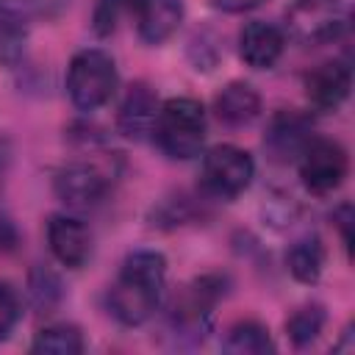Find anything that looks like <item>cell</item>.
Here are the masks:
<instances>
[{
  "label": "cell",
  "mask_w": 355,
  "mask_h": 355,
  "mask_svg": "<svg viewBox=\"0 0 355 355\" xmlns=\"http://www.w3.org/2000/svg\"><path fill=\"white\" fill-rule=\"evenodd\" d=\"M166 291V258L158 250H133L108 288V311L125 327H139L158 311Z\"/></svg>",
  "instance_id": "1"
},
{
  "label": "cell",
  "mask_w": 355,
  "mask_h": 355,
  "mask_svg": "<svg viewBox=\"0 0 355 355\" xmlns=\"http://www.w3.org/2000/svg\"><path fill=\"white\" fill-rule=\"evenodd\" d=\"M225 294H227L225 275H202L186 283L175 294L166 311V327L175 344H183V347L200 344L208 336L214 324V311Z\"/></svg>",
  "instance_id": "2"
},
{
  "label": "cell",
  "mask_w": 355,
  "mask_h": 355,
  "mask_svg": "<svg viewBox=\"0 0 355 355\" xmlns=\"http://www.w3.org/2000/svg\"><path fill=\"white\" fill-rule=\"evenodd\" d=\"M208 133L205 108L194 97H169L158 108V119L153 128L155 144L164 155L175 161H189L200 155Z\"/></svg>",
  "instance_id": "3"
},
{
  "label": "cell",
  "mask_w": 355,
  "mask_h": 355,
  "mask_svg": "<svg viewBox=\"0 0 355 355\" xmlns=\"http://www.w3.org/2000/svg\"><path fill=\"white\" fill-rule=\"evenodd\" d=\"M119 75L114 58L100 47H86L72 55L67 69V92L78 111L103 108L116 92Z\"/></svg>",
  "instance_id": "4"
},
{
  "label": "cell",
  "mask_w": 355,
  "mask_h": 355,
  "mask_svg": "<svg viewBox=\"0 0 355 355\" xmlns=\"http://www.w3.org/2000/svg\"><path fill=\"white\" fill-rule=\"evenodd\" d=\"M116 180V166L114 158H75L67 161L55 175H53V191L55 197L75 211H86L100 205Z\"/></svg>",
  "instance_id": "5"
},
{
  "label": "cell",
  "mask_w": 355,
  "mask_h": 355,
  "mask_svg": "<svg viewBox=\"0 0 355 355\" xmlns=\"http://www.w3.org/2000/svg\"><path fill=\"white\" fill-rule=\"evenodd\" d=\"M349 28L347 0H294L286 11V36L305 47L341 39Z\"/></svg>",
  "instance_id": "6"
},
{
  "label": "cell",
  "mask_w": 355,
  "mask_h": 355,
  "mask_svg": "<svg viewBox=\"0 0 355 355\" xmlns=\"http://www.w3.org/2000/svg\"><path fill=\"white\" fill-rule=\"evenodd\" d=\"M255 161L236 144H216L202 158V191L214 200H236L250 189Z\"/></svg>",
  "instance_id": "7"
},
{
  "label": "cell",
  "mask_w": 355,
  "mask_h": 355,
  "mask_svg": "<svg viewBox=\"0 0 355 355\" xmlns=\"http://www.w3.org/2000/svg\"><path fill=\"white\" fill-rule=\"evenodd\" d=\"M297 166H300L302 186L311 194L324 197V194H333L347 180L349 155L338 141L313 136L308 141V147L302 150V155L297 158Z\"/></svg>",
  "instance_id": "8"
},
{
  "label": "cell",
  "mask_w": 355,
  "mask_h": 355,
  "mask_svg": "<svg viewBox=\"0 0 355 355\" xmlns=\"http://www.w3.org/2000/svg\"><path fill=\"white\" fill-rule=\"evenodd\" d=\"M311 139H313V125L305 114L277 111V114H272V119L266 125L263 147H266L272 161L288 164V161H297L302 155V150L308 147Z\"/></svg>",
  "instance_id": "9"
},
{
  "label": "cell",
  "mask_w": 355,
  "mask_h": 355,
  "mask_svg": "<svg viewBox=\"0 0 355 355\" xmlns=\"http://www.w3.org/2000/svg\"><path fill=\"white\" fill-rule=\"evenodd\" d=\"M47 244L55 261L67 269H80L92 258V233L83 219L69 214H53L47 219Z\"/></svg>",
  "instance_id": "10"
},
{
  "label": "cell",
  "mask_w": 355,
  "mask_h": 355,
  "mask_svg": "<svg viewBox=\"0 0 355 355\" xmlns=\"http://www.w3.org/2000/svg\"><path fill=\"white\" fill-rule=\"evenodd\" d=\"M158 108H161V100L155 94V89L144 80H136L122 103H119V111H116V128L122 136L133 139V141H141L153 133L155 128V119H158Z\"/></svg>",
  "instance_id": "11"
},
{
  "label": "cell",
  "mask_w": 355,
  "mask_h": 355,
  "mask_svg": "<svg viewBox=\"0 0 355 355\" xmlns=\"http://www.w3.org/2000/svg\"><path fill=\"white\" fill-rule=\"evenodd\" d=\"M352 89V72L347 61H324L305 75V97L319 111H338Z\"/></svg>",
  "instance_id": "12"
},
{
  "label": "cell",
  "mask_w": 355,
  "mask_h": 355,
  "mask_svg": "<svg viewBox=\"0 0 355 355\" xmlns=\"http://www.w3.org/2000/svg\"><path fill=\"white\" fill-rule=\"evenodd\" d=\"M286 50V33L263 19H252L239 33V55L252 69H272Z\"/></svg>",
  "instance_id": "13"
},
{
  "label": "cell",
  "mask_w": 355,
  "mask_h": 355,
  "mask_svg": "<svg viewBox=\"0 0 355 355\" xmlns=\"http://www.w3.org/2000/svg\"><path fill=\"white\" fill-rule=\"evenodd\" d=\"M130 11L144 44L166 42L183 22V0H130Z\"/></svg>",
  "instance_id": "14"
},
{
  "label": "cell",
  "mask_w": 355,
  "mask_h": 355,
  "mask_svg": "<svg viewBox=\"0 0 355 355\" xmlns=\"http://www.w3.org/2000/svg\"><path fill=\"white\" fill-rule=\"evenodd\" d=\"M214 114L225 128H244L261 114V94L244 80H230L214 97Z\"/></svg>",
  "instance_id": "15"
},
{
  "label": "cell",
  "mask_w": 355,
  "mask_h": 355,
  "mask_svg": "<svg viewBox=\"0 0 355 355\" xmlns=\"http://www.w3.org/2000/svg\"><path fill=\"white\" fill-rule=\"evenodd\" d=\"M324 258H327V255H324L322 239L313 236V233H308V236L297 239V241L288 247V252H286V266H288V272H291L294 280L311 286V283H316V280L322 277V272H324Z\"/></svg>",
  "instance_id": "16"
},
{
  "label": "cell",
  "mask_w": 355,
  "mask_h": 355,
  "mask_svg": "<svg viewBox=\"0 0 355 355\" xmlns=\"http://www.w3.org/2000/svg\"><path fill=\"white\" fill-rule=\"evenodd\" d=\"M222 349L230 355H266L275 352V341L266 324H261L258 319H241L225 333Z\"/></svg>",
  "instance_id": "17"
},
{
  "label": "cell",
  "mask_w": 355,
  "mask_h": 355,
  "mask_svg": "<svg viewBox=\"0 0 355 355\" xmlns=\"http://www.w3.org/2000/svg\"><path fill=\"white\" fill-rule=\"evenodd\" d=\"M83 349H86V341L80 330L67 322L42 327L31 344V352H39V355H80Z\"/></svg>",
  "instance_id": "18"
},
{
  "label": "cell",
  "mask_w": 355,
  "mask_h": 355,
  "mask_svg": "<svg viewBox=\"0 0 355 355\" xmlns=\"http://www.w3.org/2000/svg\"><path fill=\"white\" fill-rule=\"evenodd\" d=\"M25 36H28V19L8 0H0V61L3 64H14L22 55Z\"/></svg>",
  "instance_id": "19"
},
{
  "label": "cell",
  "mask_w": 355,
  "mask_h": 355,
  "mask_svg": "<svg viewBox=\"0 0 355 355\" xmlns=\"http://www.w3.org/2000/svg\"><path fill=\"white\" fill-rule=\"evenodd\" d=\"M28 297L31 305L39 313H53L58 311L61 300H64V286L61 277L50 269V266H33L28 275Z\"/></svg>",
  "instance_id": "20"
},
{
  "label": "cell",
  "mask_w": 355,
  "mask_h": 355,
  "mask_svg": "<svg viewBox=\"0 0 355 355\" xmlns=\"http://www.w3.org/2000/svg\"><path fill=\"white\" fill-rule=\"evenodd\" d=\"M324 322H327V313L322 305H302L286 319V336L294 347H308L319 338V333L324 330Z\"/></svg>",
  "instance_id": "21"
},
{
  "label": "cell",
  "mask_w": 355,
  "mask_h": 355,
  "mask_svg": "<svg viewBox=\"0 0 355 355\" xmlns=\"http://www.w3.org/2000/svg\"><path fill=\"white\" fill-rule=\"evenodd\" d=\"M125 8H130V0H94V8H92V31L97 36H111L116 31Z\"/></svg>",
  "instance_id": "22"
},
{
  "label": "cell",
  "mask_w": 355,
  "mask_h": 355,
  "mask_svg": "<svg viewBox=\"0 0 355 355\" xmlns=\"http://www.w3.org/2000/svg\"><path fill=\"white\" fill-rule=\"evenodd\" d=\"M22 319V300L11 283H0V341H6Z\"/></svg>",
  "instance_id": "23"
},
{
  "label": "cell",
  "mask_w": 355,
  "mask_h": 355,
  "mask_svg": "<svg viewBox=\"0 0 355 355\" xmlns=\"http://www.w3.org/2000/svg\"><path fill=\"white\" fill-rule=\"evenodd\" d=\"M28 22L31 19H44V22H50V19H58L69 6H72V0H8Z\"/></svg>",
  "instance_id": "24"
},
{
  "label": "cell",
  "mask_w": 355,
  "mask_h": 355,
  "mask_svg": "<svg viewBox=\"0 0 355 355\" xmlns=\"http://www.w3.org/2000/svg\"><path fill=\"white\" fill-rule=\"evenodd\" d=\"M333 222L338 225L341 241H344V247H347V252H349V250H352V233H349V227H352V208H349V202L338 205V211L333 214Z\"/></svg>",
  "instance_id": "25"
},
{
  "label": "cell",
  "mask_w": 355,
  "mask_h": 355,
  "mask_svg": "<svg viewBox=\"0 0 355 355\" xmlns=\"http://www.w3.org/2000/svg\"><path fill=\"white\" fill-rule=\"evenodd\" d=\"M263 0H211V6L216 11H225V14H244L250 8H258Z\"/></svg>",
  "instance_id": "26"
},
{
  "label": "cell",
  "mask_w": 355,
  "mask_h": 355,
  "mask_svg": "<svg viewBox=\"0 0 355 355\" xmlns=\"http://www.w3.org/2000/svg\"><path fill=\"white\" fill-rule=\"evenodd\" d=\"M17 247V230L8 219H0V250H14Z\"/></svg>",
  "instance_id": "27"
}]
</instances>
